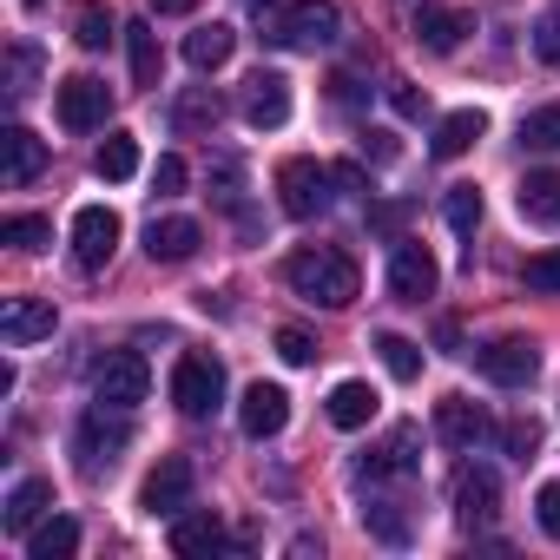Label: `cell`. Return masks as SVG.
Wrapping results in <instances>:
<instances>
[{
	"mask_svg": "<svg viewBox=\"0 0 560 560\" xmlns=\"http://www.w3.org/2000/svg\"><path fill=\"white\" fill-rule=\"evenodd\" d=\"M534 54H540L547 67H560V8L540 14V27H534Z\"/></svg>",
	"mask_w": 560,
	"mask_h": 560,
	"instance_id": "40",
	"label": "cell"
},
{
	"mask_svg": "<svg viewBox=\"0 0 560 560\" xmlns=\"http://www.w3.org/2000/svg\"><path fill=\"white\" fill-rule=\"evenodd\" d=\"M284 422H291V396L277 389V383H250V389H244V402H237V429H244L250 442H270Z\"/></svg>",
	"mask_w": 560,
	"mask_h": 560,
	"instance_id": "12",
	"label": "cell"
},
{
	"mask_svg": "<svg viewBox=\"0 0 560 560\" xmlns=\"http://www.w3.org/2000/svg\"><path fill=\"white\" fill-rule=\"evenodd\" d=\"M126 54H132V80H139V86H159L165 54H159V34H152L145 21H132V27H126Z\"/></svg>",
	"mask_w": 560,
	"mask_h": 560,
	"instance_id": "31",
	"label": "cell"
},
{
	"mask_svg": "<svg viewBox=\"0 0 560 560\" xmlns=\"http://www.w3.org/2000/svg\"><path fill=\"white\" fill-rule=\"evenodd\" d=\"M501 442H508V455L534 462V448H540V422H534V416H514V422L501 429Z\"/></svg>",
	"mask_w": 560,
	"mask_h": 560,
	"instance_id": "39",
	"label": "cell"
},
{
	"mask_svg": "<svg viewBox=\"0 0 560 560\" xmlns=\"http://www.w3.org/2000/svg\"><path fill=\"white\" fill-rule=\"evenodd\" d=\"M231 47H237V34H231V27H218V21H211V27H198V34H191V40H185V60H191V67H198V73H218V67H224V60H231Z\"/></svg>",
	"mask_w": 560,
	"mask_h": 560,
	"instance_id": "27",
	"label": "cell"
},
{
	"mask_svg": "<svg viewBox=\"0 0 560 560\" xmlns=\"http://www.w3.org/2000/svg\"><path fill=\"white\" fill-rule=\"evenodd\" d=\"M416 442H422V429H416V422H396V429L363 455V481H402V475H416Z\"/></svg>",
	"mask_w": 560,
	"mask_h": 560,
	"instance_id": "14",
	"label": "cell"
},
{
	"mask_svg": "<svg viewBox=\"0 0 560 560\" xmlns=\"http://www.w3.org/2000/svg\"><path fill=\"white\" fill-rule=\"evenodd\" d=\"M119 34H126V27L113 21V8H106V0H86V8L73 14V40H80L86 54H100V47H106V40H119Z\"/></svg>",
	"mask_w": 560,
	"mask_h": 560,
	"instance_id": "30",
	"label": "cell"
},
{
	"mask_svg": "<svg viewBox=\"0 0 560 560\" xmlns=\"http://www.w3.org/2000/svg\"><path fill=\"white\" fill-rule=\"evenodd\" d=\"M198 0H152V14H191Z\"/></svg>",
	"mask_w": 560,
	"mask_h": 560,
	"instance_id": "49",
	"label": "cell"
},
{
	"mask_svg": "<svg viewBox=\"0 0 560 560\" xmlns=\"http://www.w3.org/2000/svg\"><path fill=\"white\" fill-rule=\"evenodd\" d=\"M198 244H205L198 218H152V231H145V250H152V264H185Z\"/></svg>",
	"mask_w": 560,
	"mask_h": 560,
	"instance_id": "19",
	"label": "cell"
},
{
	"mask_svg": "<svg viewBox=\"0 0 560 560\" xmlns=\"http://www.w3.org/2000/svg\"><path fill=\"white\" fill-rule=\"evenodd\" d=\"M534 521H540L547 540H560V481H547V488L534 494Z\"/></svg>",
	"mask_w": 560,
	"mask_h": 560,
	"instance_id": "41",
	"label": "cell"
},
{
	"mask_svg": "<svg viewBox=\"0 0 560 560\" xmlns=\"http://www.w3.org/2000/svg\"><path fill=\"white\" fill-rule=\"evenodd\" d=\"M435 284H442L435 250H429L422 237H396V250H389V298L422 304V298H435Z\"/></svg>",
	"mask_w": 560,
	"mask_h": 560,
	"instance_id": "6",
	"label": "cell"
},
{
	"mask_svg": "<svg viewBox=\"0 0 560 560\" xmlns=\"http://www.w3.org/2000/svg\"><path fill=\"white\" fill-rule=\"evenodd\" d=\"M152 185H159V198H172V191H185V159H172V152H165V159L152 165Z\"/></svg>",
	"mask_w": 560,
	"mask_h": 560,
	"instance_id": "42",
	"label": "cell"
},
{
	"mask_svg": "<svg viewBox=\"0 0 560 560\" xmlns=\"http://www.w3.org/2000/svg\"><path fill=\"white\" fill-rule=\"evenodd\" d=\"M139 508H145L152 521H178V514L191 508V462H185V455H165V462L145 475Z\"/></svg>",
	"mask_w": 560,
	"mask_h": 560,
	"instance_id": "10",
	"label": "cell"
},
{
	"mask_svg": "<svg viewBox=\"0 0 560 560\" xmlns=\"http://www.w3.org/2000/svg\"><path fill=\"white\" fill-rule=\"evenodd\" d=\"M277 357H284V363H317V337L311 330H298V324H284V330H277Z\"/></svg>",
	"mask_w": 560,
	"mask_h": 560,
	"instance_id": "38",
	"label": "cell"
},
{
	"mask_svg": "<svg viewBox=\"0 0 560 560\" xmlns=\"http://www.w3.org/2000/svg\"><path fill=\"white\" fill-rule=\"evenodd\" d=\"M284 284H291L304 304H317V311H343V304H357L363 277H357V257H350V250L311 244V250H298V257L284 264Z\"/></svg>",
	"mask_w": 560,
	"mask_h": 560,
	"instance_id": "1",
	"label": "cell"
},
{
	"mask_svg": "<svg viewBox=\"0 0 560 560\" xmlns=\"http://www.w3.org/2000/svg\"><path fill=\"white\" fill-rule=\"evenodd\" d=\"M481 132H488V119H481L475 106H462V113H448V119L435 126V159H462V152H468V145H475Z\"/></svg>",
	"mask_w": 560,
	"mask_h": 560,
	"instance_id": "26",
	"label": "cell"
},
{
	"mask_svg": "<svg viewBox=\"0 0 560 560\" xmlns=\"http://www.w3.org/2000/svg\"><path fill=\"white\" fill-rule=\"evenodd\" d=\"M0 237H8L14 250H27V257H34V250H47V244H54V218H40V211H14L8 224H0Z\"/></svg>",
	"mask_w": 560,
	"mask_h": 560,
	"instance_id": "32",
	"label": "cell"
},
{
	"mask_svg": "<svg viewBox=\"0 0 560 560\" xmlns=\"http://www.w3.org/2000/svg\"><path fill=\"white\" fill-rule=\"evenodd\" d=\"M376 357H383V370H389L396 383H416V376H422V350H416L409 337H396V330L376 337Z\"/></svg>",
	"mask_w": 560,
	"mask_h": 560,
	"instance_id": "33",
	"label": "cell"
},
{
	"mask_svg": "<svg viewBox=\"0 0 560 560\" xmlns=\"http://www.w3.org/2000/svg\"><path fill=\"white\" fill-rule=\"evenodd\" d=\"M442 218H448V231L475 237V224H481V185H448V198H442Z\"/></svg>",
	"mask_w": 560,
	"mask_h": 560,
	"instance_id": "34",
	"label": "cell"
},
{
	"mask_svg": "<svg viewBox=\"0 0 560 560\" xmlns=\"http://www.w3.org/2000/svg\"><path fill=\"white\" fill-rule=\"evenodd\" d=\"M468 34H475V14H468V8H422V14H416V40H422L429 54H455Z\"/></svg>",
	"mask_w": 560,
	"mask_h": 560,
	"instance_id": "17",
	"label": "cell"
},
{
	"mask_svg": "<svg viewBox=\"0 0 560 560\" xmlns=\"http://www.w3.org/2000/svg\"><path fill=\"white\" fill-rule=\"evenodd\" d=\"M494 501H501V481H494L488 468H462V481H455V514H462V527H481V521L494 514Z\"/></svg>",
	"mask_w": 560,
	"mask_h": 560,
	"instance_id": "21",
	"label": "cell"
},
{
	"mask_svg": "<svg viewBox=\"0 0 560 560\" xmlns=\"http://www.w3.org/2000/svg\"><path fill=\"white\" fill-rule=\"evenodd\" d=\"M40 514H54V481H14L8 508H0V521H8V534H34Z\"/></svg>",
	"mask_w": 560,
	"mask_h": 560,
	"instance_id": "20",
	"label": "cell"
},
{
	"mask_svg": "<svg viewBox=\"0 0 560 560\" xmlns=\"http://www.w3.org/2000/svg\"><path fill=\"white\" fill-rule=\"evenodd\" d=\"M54 113H60V126H67V132H100V126H106V113H113V86H106V80H93V73H73V80L54 93Z\"/></svg>",
	"mask_w": 560,
	"mask_h": 560,
	"instance_id": "8",
	"label": "cell"
},
{
	"mask_svg": "<svg viewBox=\"0 0 560 560\" xmlns=\"http://www.w3.org/2000/svg\"><path fill=\"white\" fill-rule=\"evenodd\" d=\"M93 172H100L106 185H126V178L139 172V139H132V132H113V139L93 152Z\"/></svg>",
	"mask_w": 560,
	"mask_h": 560,
	"instance_id": "28",
	"label": "cell"
},
{
	"mask_svg": "<svg viewBox=\"0 0 560 560\" xmlns=\"http://www.w3.org/2000/svg\"><path fill=\"white\" fill-rule=\"evenodd\" d=\"M145 389H152V370H145L139 350H113V357L93 370V402H106V409H139Z\"/></svg>",
	"mask_w": 560,
	"mask_h": 560,
	"instance_id": "7",
	"label": "cell"
},
{
	"mask_svg": "<svg viewBox=\"0 0 560 560\" xmlns=\"http://www.w3.org/2000/svg\"><path fill=\"white\" fill-rule=\"evenodd\" d=\"M514 198H521V218H534V224H560V172H527Z\"/></svg>",
	"mask_w": 560,
	"mask_h": 560,
	"instance_id": "23",
	"label": "cell"
},
{
	"mask_svg": "<svg viewBox=\"0 0 560 560\" xmlns=\"http://www.w3.org/2000/svg\"><path fill=\"white\" fill-rule=\"evenodd\" d=\"M40 172H47V139H34L27 126H8V132H0V178L21 191V185H34Z\"/></svg>",
	"mask_w": 560,
	"mask_h": 560,
	"instance_id": "16",
	"label": "cell"
},
{
	"mask_svg": "<svg viewBox=\"0 0 560 560\" xmlns=\"http://www.w3.org/2000/svg\"><path fill=\"white\" fill-rule=\"evenodd\" d=\"M172 553H185V560L224 553V527H218L211 514H178V521H172Z\"/></svg>",
	"mask_w": 560,
	"mask_h": 560,
	"instance_id": "22",
	"label": "cell"
},
{
	"mask_svg": "<svg viewBox=\"0 0 560 560\" xmlns=\"http://www.w3.org/2000/svg\"><path fill=\"white\" fill-rule=\"evenodd\" d=\"M237 178H244V165L237 159H218V205H231V211H237Z\"/></svg>",
	"mask_w": 560,
	"mask_h": 560,
	"instance_id": "44",
	"label": "cell"
},
{
	"mask_svg": "<svg viewBox=\"0 0 560 560\" xmlns=\"http://www.w3.org/2000/svg\"><path fill=\"white\" fill-rule=\"evenodd\" d=\"M330 185H337V172L317 165V159H284L277 165V205H284V218H324Z\"/></svg>",
	"mask_w": 560,
	"mask_h": 560,
	"instance_id": "3",
	"label": "cell"
},
{
	"mask_svg": "<svg viewBox=\"0 0 560 560\" xmlns=\"http://www.w3.org/2000/svg\"><path fill=\"white\" fill-rule=\"evenodd\" d=\"M54 304L47 298H8V311H0V337L8 343H40V337H54Z\"/></svg>",
	"mask_w": 560,
	"mask_h": 560,
	"instance_id": "18",
	"label": "cell"
},
{
	"mask_svg": "<svg viewBox=\"0 0 560 560\" xmlns=\"http://www.w3.org/2000/svg\"><path fill=\"white\" fill-rule=\"evenodd\" d=\"M330 172H337V185H343V191H363V185H370V178H363V165H330Z\"/></svg>",
	"mask_w": 560,
	"mask_h": 560,
	"instance_id": "47",
	"label": "cell"
},
{
	"mask_svg": "<svg viewBox=\"0 0 560 560\" xmlns=\"http://www.w3.org/2000/svg\"><path fill=\"white\" fill-rule=\"evenodd\" d=\"M126 442H132L126 409H113V416H106V402H100V409H86V416H80V429H73V455H80V468H86V475H106V468L126 455Z\"/></svg>",
	"mask_w": 560,
	"mask_h": 560,
	"instance_id": "4",
	"label": "cell"
},
{
	"mask_svg": "<svg viewBox=\"0 0 560 560\" xmlns=\"http://www.w3.org/2000/svg\"><path fill=\"white\" fill-rule=\"evenodd\" d=\"M244 119L257 132H277V126L291 119V80L284 73H250L244 80Z\"/></svg>",
	"mask_w": 560,
	"mask_h": 560,
	"instance_id": "15",
	"label": "cell"
},
{
	"mask_svg": "<svg viewBox=\"0 0 560 560\" xmlns=\"http://www.w3.org/2000/svg\"><path fill=\"white\" fill-rule=\"evenodd\" d=\"M363 152H370L376 165H389V159H396V139H389V132H363Z\"/></svg>",
	"mask_w": 560,
	"mask_h": 560,
	"instance_id": "45",
	"label": "cell"
},
{
	"mask_svg": "<svg viewBox=\"0 0 560 560\" xmlns=\"http://www.w3.org/2000/svg\"><path fill=\"white\" fill-rule=\"evenodd\" d=\"M172 402H178V416H211L218 402H224V363L218 357H205V350H191V357H178V370H172Z\"/></svg>",
	"mask_w": 560,
	"mask_h": 560,
	"instance_id": "5",
	"label": "cell"
},
{
	"mask_svg": "<svg viewBox=\"0 0 560 560\" xmlns=\"http://www.w3.org/2000/svg\"><path fill=\"white\" fill-rule=\"evenodd\" d=\"M521 145L527 152H560V106H540L521 119Z\"/></svg>",
	"mask_w": 560,
	"mask_h": 560,
	"instance_id": "35",
	"label": "cell"
},
{
	"mask_svg": "<svg viewBox=\"0 0 560 560\" xmlns=\"http://www.w3.org/2000/svg\"><path fill=\"white\" fill-rule=\"evenodd\" d=\"M475 370H481L494 389H527V383L540 376V350H534L527 337H501V343L475 350Z\"/></svg>",
	"mask_w": 560,
	"mask_h": 560,
	"instance_id": "9",
	"label": "cell"
},
{
	"mask_svg": "<svg viewBox=\"0 0 560 560\" xmlns=\"http://www.w3.org/2000/svg\"><path fill=\"white\" fill-rule=\"evenodd\" d=\"M402 218H409V205H376V211H370V224H376V231H396Z\"/></svg>",
	"mask_w": 560,
	"mask_h": 560,
	"instance_id": "46",
	"label": "cell"
},
{
	"mask_svg": "<svg viewBox=\"0 0 560 560\" xmlns=\"http://www.w3.org/2000/svg\"><path fill=\"white\" fill-rule=\"evenodd\" d=\"M34 73H40V54L34 47H14L8 54V100H27L34 93Z\"/></svg>",
	"mask_w": 560,
	"mask_h": 560,
	"instance_id": "37",
	"label": "cell"
},
{
	"mask_svg": "<svg viewBox=\"0 0 560 560\" xmlns=\"http://www.w3.org/2000/svg\"><path fill=\"white\" fill-rule=\"evenodd\" d=\"M370 416H376V389L370 383H337L330 389V422L337 429H363Z\"/></svg>",
	"mask_w": 560,
	"mask_h": 560,
	"instance_id": "29",
	"label": "cell"
},
{
	"mask_svg": "<svg viewBox=\"0 0 560 560\" xmlns=\"http://www.w3.org/2000/svg\"><path fill=\"white\" fill-rule=\"evenodd\" d=\"M224 119V100L211 93V86H191V93H178V106H172V132H211Z\"/></svg>",
	"mask_w": 560,
	"mask_h": 560,
	"instance_id": "24",
	"label": "cell"
},
{
	"mask_svg": "<svg viewBox=\"0 0 560 560\" xmlns=\"http://www.w3.org/2000/svg\"><path fill=\"white\" fill-rule=\"evenodd\" d=\"M521 284H527V291H540V298H560V250H540V257H527Z\"/></svg>",
	"mask_w": 560,
	"mask_h": 560,
	"instance_id": "36",
	"label": "cell"
},
{
	"mask_svg": "<svg viewBox=\"0 0 560 560\" xmlns=\"http://www.w3.org/2000/svg\"><path fill=\"white\" fill-rule=\"evenodd\" d=\"M389 106H396V113H402V119H422V113H429V100H422V93H416V86H402V80H396V86H389Z\"/></svg>",
	"mask_w": 560,
	"mask_h": 560,
	"instance_id": "43",
	"label": "cell"
},
{
	"mask_svg": "<svg viewBox=\"0 0 560 560\" xmlns=\"http://www.w3.org/2000/svg\"><path fill=\"white\" fill-rule=\"evenodd\" d=\"M244 8H250V14H257V21H264V27H270V21H277V14H284V0H244Z\"/></svg>",
	"mask_w": 560,
	"mask_h": 560,
	"instance_id": "48",
	"label": "cell"
},
{
	"mask_svg": "<svg viewBox=\"0 0 560 560\" xmlns=\"http://www.w3.org/2000/svg\"><path fill=\"white\" fill-rule=\"evenodd\" d=\"M337 27H343L337 0H291V8L277 14L264 34H270L277 47H291V54H317V47H330V40H337Z\"/></svg>",
	"mask_w": 560,
	"mask_h": 560,
	"instance_id": "2",
	"label": "cell"
},
{
	"mask_svg": "<svg viewBox=\"0 0 560 560\" xmlns=\"http://www.w3.org/2000/svg\"><path fill=\"white\" fill-rule=\"evenodd\" d=\"M67 553H80V521L54 514V521H40L27 534V560H67Z\"/></svg>",
	"mask_w": 560,
	"mask_h": 560,
	"instance_id": "25",
	"label": "cell"
},
{
	"mask_svg": "<svg viewBox=\"0 0 560 560\" xmlns=\"http://www.w3.org/2000/svg\"><path fill=\"white\" fill-rule=\"evenodd\" d=\"M113 250H119V211L80 205V211H73V257H80V270H100Z\"/></svg>",
	"mask_w": 560,
	"mask_h": 560,
	"instance_id": "11",
	"label": "cell"
},
{
	"mask_svg": "<svg viewBox=\"0 0 560 560\" xmlns=\"http://www.w3.org/2000/svg\"><path fill=\"white\" fill-rule=\"evenodd\" d=\"M435 435H442L448 448H481V442L494 435V422H488L481 402H468V396H442V402H435Z\"/></svg>",
	"mask_w": 560,
	"mask_h": 560,
	"instance_id": "13",
	"label": "cell"
}]
</instances>
